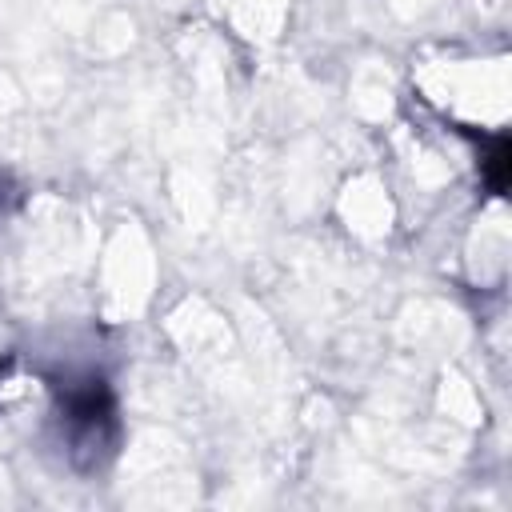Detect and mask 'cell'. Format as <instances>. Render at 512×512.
Segmentation results:
<instances>
[{
  "label": "cell",
  "instance_id": "cell-2",
  "mask_svg": "<svg viewBox=\"0 0 512 512\" xmlns=\"http://www.w3.org/2000/svg\"><path fill=\"white\" fill-rule=\"evenodd\" d=\"M484 180L496 196H504L508 188V136H492L488 152H484Z\"/></svg>",
  "mask_w": 512,
  "mask_h": 512
},
{
  "label": "cell",
  "instance_id": "cell-1",
  "mask_svg": "<svg viewBox=\"0 0 512 512\" xmlns=\"http://www.w3.org/2000/svg\"><path fill=\"white\" fill-rule=\"evenodd\" d=\"M60 408L68 416V424L84 436H100L112 420V396H108V384L100 376H88V380H76L68 388H60Z\"/></svg>",
  "mask_w": 512,
  "mask_h": 512
}]
</instances>
